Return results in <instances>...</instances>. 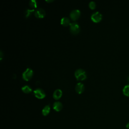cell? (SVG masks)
<instances>
[{
	"label": "cell",
	"mask_w": 129,
	"mask_h": 129,
	"mask_svg": "<svg viewBox=\"0 0 129 129\" xmlns=\"http://www.w3.org/2000/svg\"><path fill=\"white\" fill-rule=\"evenodd\" d=\"M75 76L77 80L83 81L87 78V73L84 70L79 69L75 71Z\"/></svg>",
	"instance_id": "cell-1"
},
{
	"label": "cell",
	"mask_w": 129,
	"mask_h": 129,
	"mask_svg": "<svg viewBox=\"0 0 129 129\" xmlns=\"http://www.w3.org/2000/svg\"><path fill=\"white\" fill-rule=\"evenodd\" d=\"M33 75V70L30 68H27L26 70L22 74V78L24 80L26 81H28L32 78Z\"/></svg>",
	"instance_id": "cell-2"
},
{
	"label": "cell",
	"mask_w": 129,
	"mask_h": 129,
	"mask_svg": "<svg viewBox=\"0 0 129 129\" xmlns=\"http://www.w3.org/2000/svg\"><path fill=\"white\" fill-rule=\"evenodd\" d=\"M70 32L73 34H77L80 30V26L77 22L71 23L70 25Z\"/></svg>",
	"instance_id": "cell-3"
},
{
	"label": "cell",
	"mask_w": 129,
	"mask_h": 129,
	"mask_svg": "<svg viewBox=\"0 0 129 129\" xmlns=\"http://www.w3.org/2000/svg\"><path fill=\"white\" fill-rule=\"evenodd\" d=\"M35 96L38 99H43L45 97L46 94L43 90L40 88H37L33 91Z\"/></svg>",
	"instance_id": "cell-4"
},
{
	"label": "cell",
	"mask_w": 129,
	"mask_h": 129,
	"mask_svg": "<svg viewBox=\"0 0 129 129\" xmlns=\"http://www.w3.org/2000/svg\"><path fill=\"white\" fill-rule=\"evenodd\" d=\"M102 18V14L99 12H95L92 14L91 16V19L95 23H98L101 21Z\"/></svg>",
	"instance_id": "cell-5"
},
{
	"label": "cell",
	"mask_w": 129,
	"mask_h": 129,
	"mask_svg": "<svg viewBox=\"0 0 129 129\" xmlns=\"http://www.w3.org/2000/svg\"><path fill=\"white\" fill-rule=\"evenodd\" d=\"M81 12L79 10L75 9L72 11L70 14V18L73 21H76L77 20L80 16Z\"/></svg>",
	"instance_id": "cell-6"
},
{
	"label": "cell",
	"mask_w": 129,
	"mask_h": 129,
	"mask_svg": "<svg viewBox=\"0 0 129 129\" xmlns=\"http://www.w3.org/2000/svg\"><path fill=\"white\" fill-rule=\"evenodd\" d=\"M34 15L37 18H43L45 16V12L42 8H38L35 11Z\"/></svg>",
	"instance_id": "cell-7"
},
{
	"label": "cell",
	"mask_w": 129,
	"mask_h": 129,
	"mask_svg": "<svg viewBox=\"0 0 129 129\" xmlns=\"http://www.w3.org/2000/svg\"><path fill=\"white\" fill-rule=\"evenodd\" d=\"M75 90L77 93L78 94L82 93L85 90V86L82 83H78L75 86Z\"/></svg>",
	"instance_id": "cell-8"
},
{
	"label": "cell",
	"mask_w": 129,
	"mask_h": 129,
	"mask_svg": "<svg viewBox=\"0 0 129 129\" xmlns=\"http://www.w3.org/2000/svg\"><path fill=\"white\" fill-rule=\"evenodd\" d=\"M62 92L60 89H57L55 90L53 93V98L55 100H58L62 96Z\"/></svg>",
	"instance_id": "cell-9"
},
{
	"label": "cell",
	"mask_w": 129,
	"mask_h": 129,
	"mask_svg": "<svg viewBox=\"0 0 129 129\" xmlns=\"http://www.w3.org/2000/svg\"><path fill=\"white\" fill-rule=\"evenodd\" d=\"M53 108L56 111H59L62 108V104L59 101H56L53 104Z\"/></svg>",
	"instance_id": "cell-10"
},
{
	"label": "cell",
	"mask_w": 129,
	"mask_h": 129,
	"mask_svg": "<svg viewBox=\"0 0 129 129\" xmlns=\"http://www.w3.org/2000/svg\"><path fill=\"white\" fill-rule=\"evenodd\" d=\"M60 24L64 26H67L70 25V20L69 18L67 17H62L60 20Z\"/></svg>",
	"instance_id": "cell-11"
},
{
	"label": "cell",
	"mask_w": 129,
	"mask_h": 129,
	"mask_svg": "<svg viewBox=\"0 0 129 129\" xmlns=\"http://www.w3.org/2000/svg\"><path fill=\"white\" fill-rule=\"evenodd\" d=\"M50 110V107L49 105H47L43 108L42 110V113L44 116H46L49 114Z\"/></svg>",
	"instance_id": "cell-12"
},
{
	"label": "cell",
	"mask_w": 129,
	"mask_h": 129,
	"mask_svg": "<svg viewBox=\"0 0 129 129\" xmlns=\"http://www.w3.org/2000/svg\"><path fill=\"white\" fill-rule=\"evenodd\" d=\"M21 89H22V91L24 93H26V94L30 93L32 91V88L29 86H28V85H25V86H23L22 87Z\"/></svg>",
	"instance_id": "cell-13"
},
{
	"label": "cell",
	"mask_w": 129,
	"mask_h": 129,
	"mask_svg": "<svg viewBox=\"0 0 129 129\" xmlns=\"http://www.w3.org/2000/svg\"><path fill=\"white\" fill-rule=\"evenodd\" d=\"M123 93L124 95L129 97V84L125 85L122 90Z\"/></svg>",
	"instance_id": "cell-14"
},
{
	"label": "cell",
	"mask_w": 129,
	"mask_h": 129,
	"mask_svg": "<svg viewBox=\"0 0 129 129\" xmlns=\"http://www.w3.org/2000/svg\"><path fill=\"white\" fill-rule=\"evenodd\" d=\"M35 12V10L34 9H27L25 11V17L26 18H28L29 17H30V16L31 15V14Z\"/></svg>",
	"instance_id": "cell-15"
},
{
	"label": "cell",
	"mask_w": 129,
	"mask_h": 129,
	"mask_svg": "<svg viewBox=\"0 0 129 129\" xmlns=\"http://www.w3.org/2000/svg\"><path fill=\"white\" fill-rule=\"evenodd\" d=\"M29 5L32 8H36L37 7V2L35 0H31L29 2Z\"/></svg>",
	"instance_id": "cell-16"
},
{
	"label": "cell",
	"mask_w": 129,
	"mask_h": 129,
	"mask_svg": "<svg viewBox=\"0 0 129 129\" xmlns=\"http://www.w3.org/2000/svg\"><path fill=\"white\" fill-rule=\"evenodd\" d=\"M89 7L92 10L95 9V7H96V3H95V2H94V1H91L89 3Z\"/></svg>",
	"instance_id": "cell-17"
},
{
	"label": "cell",
	"mask_w": 129,
	"mask_h": 129,
	"mask_svg": "<svg viewBox=\"0 0 129 129\" xmlns=\"http://www.w3.org/2000/svg\"><path fill=\"white\" fill-rule=\"evenodd\" d=\"M3 52L2 50H1L0 51V59L1 60L3 58Z\"/></svg>",
	"instance_id": "cell-18"
},
{
	"label": "cell",
	"mask_w": 129,
	"mask_h": 129,
	"mask_svg": "<svg viewBox=\"0 0 129 129\" xmlns=\"http://www.w3.org/2000/svg\"><path fill=\"white\" fill-rule=\"evenodd\" d=\"M126 127L129 129V122H128L126 125Z\"/></svg>",
	"instance_id": "cell-19"
},
{
	"label": "cell",
	"mask_w": 129,
	"mask_h": 129,
	"mask_svg": "<svg viewBox=\"0 0 129 129\" xmlns=\"http://www.w3.org/2000/svg\"><path fill=\"white\" fill-rule=\"evenodd\" d=\"M47 2H53V1H52V0H51V1H46Z\"/></svg>",
	"instance_id": "cell-20"
},
{
	"label": "cell",
	"mask_w": 129,
	"mask_h": 129,
	"mask_svg": "<svg viewBox=\"0 0 129 129\" xmlns=\"http://www.w3.org/2000/svg\"><path fill=\"white\" fill-rule=\"evenodd\" d=\"M127 80H128V81L129 82V76L128 77V78H127Z\"/></svg>",
	"instance_id": "cell-21"
}]
</instances>
